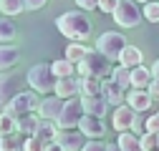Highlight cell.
<instances>
[{"instance_id": "45", "label": "cell", "mask_w": 159, "mask_h": 151, "mask_svg": "<svg viewBox=\"0 0 159 151\" xmlns=\"http://www.w3.org/2000/svg\"><path fill=\"white\" fill-rule=\"evenodd\" d=\"M0 111H3V108H0Z\"/></svg>"}, {"instance_id": "42", "label": "cell", "mask_w": 159, "mask_h": 151, "mask_svg": "<svg viewBox=\"0 0 159 151\" xmlns=\"http://www.w3.org/2000/svg\"><path fill=\"white\" fill-rule=\"evenodd\" d=\"M106 151H121V149H119V144H109V146H106Z\"/></svg>"}, {"instance_id": "37", "label": "cell", "mask_w": 159, "mask_h": 151, "mask_svg": "<svg viewBox=\"0 0 159 151\" xmlns=\"http://www.w3.org/2000/svg\"><path fill=\"white\" fill-rule=\"evenodd\" d=\"M76 5H78V10L89 13V10H98V0H76Z\"/></svg>"}, {"instance_id": "22", "label": "cell", "mask_w": 159, "mask_h": 151, "mask_svg": "<svg viewBox=\"0 0 159 151\" xmlns=\"http://www.w3.org/2000/svg\"><path fill=\"white\" fill-rule=\"evenodd\" d=\"M51 71L56 78H71V76H78L76 73V63H71L68 58H56L51 63Z\"/></svg>"}, {"instance_id": "7", "label": "cell", "mask_w": 159, "mask_h": 151, "mask_svg": "<svg viewBox=\"0 0 159 151\" xmlns=\"http://www.w3.org/2000/svg\"><path fill=\"white\" fill-rule=\"evenodd\" d=\"M38 96H41V93H35V91H20L3 111L13 113V116H25V113H33V111H38V106H41V98H38Z\"/></svg>"}, {"instance_id": "35", "label": "cell", "mask_w": 159, "mask_h": 151, "mask_svg": "<svg viewBox=\"0 0 159 151\" xmlns=\"http://www.w3.org/2000/svg\"><path fill=\"white\" fill-rule=\"evenodd\" d=\"M106 141L104 139H91V141H86V146L81 149V151H106Z\"/></svg>"}, {"instance_id": "38", "label": "cell", "mask_w": 159, "mask_h": 151, "mask_svg": "<svg viewBox=\"0 0 159 151\" xmlns=\"http://www.w3.org/2000/svg\"><path fill=\"white\" fill-rule=\"evenodd\" d=\"M147 91H149V96H152L154 101H159V78H154V81L149 83V88H147Z\"/></svg>"}, {"instance_id": "26", "label": "cell", "mask_w": 159, "mask_h": 151, "mask_svg": "<svg viewBox=\"0 0 159 151\" xmlns=\"http://www.w3.org/2000/svg\"><path fill=\"white\" fill-rule=\"evenodd\" d=\"M78 83H81V98L101 96V78H78Z\"/></svg>"}, {"instance_id": "41", "label": "cell", "mask_w": 159, "mask_h": 151, "mask_svg": "<svg viewBox=\"0 0 159 151\" xmlns=\"http://www.w3.org/2000/svg\"><path fill=\"white\" fill-rule=\"evenodd\" d=\"M152 76H154V78H159V58L152 63Z\"/></svg>"}, {"instance_id": "20", "label": "cell", "mask_w": 159, "mask_h": 151, "mask_svg": "<svg viewBox=\"0 0 159 151\" xmlns=\"http://www.w3.org/2000/svg\"><path fill=\"white\" fill-rule=\"evenodd\" d=\"M144 61V53L139 50L136 45H126L124 48V53H121V58H119V66H124V68H139V66H144L142 63Z\"/></svg>"}, {"instance_id": "39", "label": "cell", "mask_w": 159, "mask_h": 151, "mask_svg": "<svg viewBox=\"0 0 159 151\" xmlns=\"http://www.w3.org/2000/svg\"><path fill=\"white\" fill-rule=\"evenodd\" d=\"M46 5V0H25V10H41Z\"/></svg>"}, {"instance_id": "36", "label": "cell", "mask_w": 159, "mask_h": 151, "mask_svg": "<svg viewBox=\"0 0 159 151\" xmlns=\"http://www.w3.org/2000/svg\"><path fill=\"white\" fill-rule=\"evenodd\" d=\"M116 8H119V0H98V10L106 15H114Z\"/></svg>"}, {"instance_id": "30", "label": "cell", "mask_w": 159, "mask_h": 151, "mask_svg": "<svg viewBox=\"0 0 159 151\" xmlns=\"http://www.w3.org/2000/svg\"><path fill=\"white\" fill-rule=\"evenodd\" d=\"M111 78L121 86L124 91H131V68H124V66H116L114 73H111Z\"/></svg>"}, {"instance_id": "31", "label": "cell", "mask_w": 159, "mask_h": 151, "mask_svg": "<svg viewBox=\"0 0 159 151\" xmlns=\"http://www.w3.org/2000/svg\"><path fill=\"white\" fill-rule=\"evenodd\" d=\"M142 13H144V20H149V23H159V0H154V3H147V5L142 8Z\"/></svg>"}, {"instance_id": "12", "label": "cell", "mask_w": 159, "mask_h": 151, "mask_svg": "<svg viewBox=\"0 0 159 151\" xmlns=\"http://www.w3.org/2000/svg\"><path fill=\"white\" fill-rule=\"evenodd\" d=\"M63 98H58V96H46L41 98V106H38V116L46 119V121H58V116H61V111H63Z\"/></svg>"}, {"instance_id": "16", "label": "cell", "mask_w": 159, "mask_h": 151, "mask_svg": "<svg viewBox=\"0 0 159 151\" xmlns=\"http://www.w3.org/2000/svg\"><path fill=\"white\" fill-rule=\"evenodd\" d=\"M18 63H20V50H18L13 43L10 45H0V73L15 68Z\"/></svg>"}, {"instance_id": "10", "label": "cell", "mask_w": 159, "mask_h": 151, "mask_svg": "<svg viewBox=\"0 0 159 151\" xmlns=\"http://www.w3.org/2000/svg\"><path fill=\"white\" fill-rule=\"evenodd\" d=\"M53 96L71 101V98H81V83H78V76H71V78H58L56 88H53Z\"/></svg>"}, {"instance_id": "14", "label": "cell", "mask_w": 159, "mask_h": 151, "mask_svg": "<svg viewBox=\"0 0 159 151\" xmlns=\"http://www.w3.org/2000/svg\"><path fill=\"white\" fill-rule=\"evenodd\" d=\"M152 103H154V98L149 96L147 88H131L126 93V106H131L136 113H147L152 108Z\"/></svg>"}, {"instance_id": "13", "label": "cell", "mask_w": 159, "mask_h": 151, "mask_svg": "<svg viewBox=\"0 0 159 151\" xmlns=\"http://www.w3.org/2000/svg\"><path fill=\"white\" fill-rule=\"evenodd\" d=\"M78 131L91 141V139H104L106 136V123L104 119H96V116H84L81 123H78Z\"/></svg>"}, {"instance_id": "3", "label": "cell", "mask_w": 159, "mask_h": 151, "mask_svg": "<svg viewBox=\"0 0 159 151\" xmlns=\"http://www.w3.org/2000/svg\"><path fill=\"white\" fill-rule=\"evenodd\" d=\"M25 81H28L30 91L41 93V96L53 93V88L58 83V78H56L53 71H51V63H35V66H30L28 73H25Z\"/></svg>"}, {"instance_id": "6", "label": "cell", "mask_w": 159, "mask_h": 151, "mask_svg": "<svg viewBox=\"0 0 159 151\" xmlns=\"http://www.w3.org/2000/svg\"><path fill=\"white\" fill-rule=\"evenodd\" d=\"M86 116V111H84V101L81 98H71L63 103V111H61V116H58V128L61 131H73L78 128V123H81V119Z\"/></svg>"}, {"instance_id": "5", "label": "cell", "mask_w": 159, "mask_h": 151, "mask_svg": "<svg viewBox=\"0 0 159 151\" xmlns=\"http://www.w3.org/2000/svg\"><path fill=\"white\" fill-rule=\"evenodd\" d=\"M142 8H139L136 0H119V8L114 10V20L116 25H121V28H136L139 23H142Z\"/></svg>"}, {"instance_id": "33", "label": "cell", "mask_w": 159, "mask_h": 151, "mask_svg": "<svg viewBox=\"0 0 159 151\" xmlns=\"http://www.w3.org/2000/svg\"><path fill=\"white\" fill-rule=\"evenodd\" d=\"M142 149L144 151H157L159 149V134H144L142 136Z\"/></svg>"}, {"instance_id": "4", "label": "cell", "mask_w": 159, "mask_h": 151, "mask_svg": "<svg viewBox=\"0 0 159 151\" xmlns=\"http://www.w3.org/2000/svg\"><path fill=\"white\" fill-rule=\"evenodd\" d=\"M126 45H129L126 38L121 33H116V30H106V33H101L96 38V50L101 55H106L109 61H119Z\"/></svg>"}, {"instance_id": "32", "label": "cell", "mask_w": 159, "mask_h": 151, "mask_svg": "<svg viewBox=\"0 0 159 151\" xmlns=\"http://www.w3.org/2000/svg\"><path fill=\"white\" fill-rule=\"evenodd\" d=\"M131 134H136V136H144L147 134V116H142V113H136V116H134Z\"/></svg>"}, {"instance_id": "25", "label": "cell", "mask_w": 159, "mask_h": 151, "mask_svg": "<svg viewBox=\"0 0 159 151\" xmlns=\"http://www.w3.org/2000/svg\"><path fill=\"white\" fill-rule=\"evenodd\" d=\"M89 50H91V48H89L86 43H68V48H66V53H63V58H68L71 63L78 66V63H81L86 55H89Z\"/></svg>"}, {"instance_id": "24", "label": "cell", "mask_w": 159, "mask_h": 151, "mask_svg": "<svg viewBox=\"0 0 159 151\" xmlns=\"http://www.w3.org/2000/svg\"><path fill=\"white\" fill-rule=\"evenodd\" d=\"M116 144H119V149H121V151H144V149H142V136L131 134V131H124V134H119Z\"/></svg>"}, {"instance_id": "9", "label": "cell", "mask_w": 159, "mask_h": 151, "mask_svg": "<svg viewBox=\"0 0 159 151\" xmlns=\"http://www.w3.org/2000/svg\"><path fill=\"white\" fill-rule=\"evenodd\" d=\"M134 116H136V111L131 108V106H119V108H114V113H111V126H114V131L116 134H124V131H131V123H134Z\"/></svg>"}, {"instance_id": "17", "label": "cell", "mask_w": 159, "mask_h": 151, "mask_svg": "<svg viewBox=\"0 0 159 151\" xmlns=\"http://www.w3.org/2000/svg\"><path fill=\"white\" fill-rule=\"evenodd\" d=\"M84 101V111L86 116H96V119H104L106 111H109V101L104 96H93V98H81Z\"/></svg>"}, {"instance_id": "19", "label": "cell", "mask_w": 159, "mask_h": 151, "mask_svg": "<svg viewBox=\"0 0 159 151\" xmlns=\"http://www.w3.org/2000/svg\"><path fill=\"white\" fill-rule=\"evenodd\" d=\"M35 136L41 139L43 144H53V141H58V136H61V128H58L56 121H46V119H41V126H38Z\"/></svg>"}, {"instance_id": "1", "label": "cell", "mask_w": 159, "mask_h": 151, "mask_svg": "<svg viewBox=\"0 0 159 151\" xmlns=\"http://www.w3.org/2000/svg\"><path fill=\"white\" fill-rule=\"evenodd\" d=\"M56 28L61 35L68 38V43H86L91 38V20L89 15H84V10H66L56 18Z\"/></svg>"}, {"instance_id": "28", "label": "cell", "mask_w": 159, "mask_h": 151, "mask_svg": "<svg viewBox=\"0 0 159 151\" xmlns=\"http://www.w3.org/2000/svg\"><path fill=\"white\" fill-rule=\"evenodd\" d=\"M25 136L13 134V136H0V151H23Z\"/></svg>"}, {"instance_id": "23", "label": "cell", "mask_w": 159, "mask_h": 151, "mask_svg": "<svg viewBox=\"0 0 159 151\" xmlns=\"http://www.w3.org/2000/svg\"><path fill=\"white\" fill-rule=\"evenodd\" d=\"M154 81V76H152V68L147 66H139L131 71V88H149V83Z\"/></svg>"}, {"instance_id": "11", "label": "cell", "mask_w": 159, "mask_h": 151, "mask_svg": "<svg viewBox=\"0 0 159 151\" xmlns=\"http://www.w3.org/2000/svg\"><path fill=\"white\" fill-rule=\"evenodd\" d=\"M126 93H129V91H124L114 78H106V81L101 83V96H104V98L109 101V106H114V108H119V106L126 103Z\"/></svg>"}, {"instance_id": "15", "label": "cell", "mask_w": 159, "mask_h": 151, "mask_svg": "<svg viewBox=\"0 0 159 151\" xmlns=\"http://www.w3.org/2000/svg\"><path fill=\"white\" fill-rule=\"evenodd\" d=\"M86 141H89V139H86L78 128H73V131H61V136H58V144H61L63 151H81V149L86 146Z\"/></svg>"}, {"instance_id": "27", "label": "cell", "mask_w": 159, "mask_h": 151, "mask_svg": "<svg viewBox=\"0 0 159 151\" xmlns=\"http://www.w3.org/2000/svg\"><path fill=\"white\" fill-rule=\"evenodd\" d=\"M13 134H18V116L0 111V136H13Z\"/></svg>"}, {"instance_id": "8", "label": "cell", "mask_w": 159, "mask_h": 151, "mask_svg": "<svg viewBox=\"0 0 159 151\" xmlns=\"http://www.w3.org/2000/svg\"><path fill=\"white\" fill-rule=\"evenodd\" d=\"M18 93H20V81H18L10 71L0 73V108H5Z\"/></svg>"}, {"instance_id": "46", "label": "cell", "mask_w": 159, "mask_h": 151, "mask_svg": "<svg viewBox=\"0 0 159 151\" xmlns=\"http://www.w3.org/2000/svg\"><path fill=\"white\" fill-rule=\"evenodd\" d=\"M157 151H159V149H157Z\"/></svg>"}, {"instance_id": "29", "label": "cell", "mask_w": 159, "mask_h": 151, "mask_svg": "<svg viewBox=\"0 0 159 151\" xmlns=\"http://www.w3.org/2000/svg\"><path fill=\"white\" fill-rule=\"evenodd\" d=\"M25 10V0H0V13H3V18L5 15H20Z\"/></svg>"}, {"instance_id": "44", "label": "cell", "mask_w": 159, "mask_h": 151, "mask_svg": "<svg viewBox=\"0 0 159 151\" xmlns=\"http://www.w3.org/2000/svg\"><path fill=\"white\" fill-rule=\"evenodd\" d=\"M0 18H3V13H0Z\"/></svg>"}, {"instance_id": "21", "label": "cell", "mask_w": 159, "mask_h": 151, "mask_svg": "<svg viewBox=\"0 0 159 151\" xmlns=\"http://www.w3.org/2000/svg\"><path fill=\"white\" fill-rule=\"evenodd\" d=\"M18 38V25L13 18H0V45H10Z\"/></svg>"}, {"instance_id": "2", "label": "cell", "mask_w": 159, "mask_h": 151, "mask_svg": "<svg viewBox=\"0 0 159 151\" xmlns=\"http://www.w3.org/2000/svg\"><path fill=\"white\" fill-rule=\"evenodd\" d=\"M76 73H78V78H101V81H106V78H111L114 68H111V61L106 55H101L96 48H91L89 55L76 66Z\"/></svg>"}, {"instance_id": "43", "label": "cell", "mask_w": 159, "mask_h": 151, "mask_svg": "<svg viewBox=\"0 0 159 151\" xmlns=\"http://www.w3.org/2000/svg\"><path fill=\"white\" fill-rule=\"evenodd\" d=\"M136 3H142V5H147V3H154V0H136Z\"/></svg>"}, {"instance_id": "34", "label": "cell", "mask_w": 159, "mask_h": 151, "mask_svg": "<svg viewBox=\"0 0 159 151\" xmlns=\"http://www.w3.org/2000/svg\"><path fill=\"white\" fill-rule=\"evenodd\" d=\"M46 146H48V144H43L38 136H25V146H23V151H46Z\"/></svg>"}, {"instance_id": "18", "label": "cell", "mask_w": 159, "mask_h": 151, "mask_svg": "<svg viewBox=\"0 0 159 151\" xmlns=\"http://www.w3.org/2000/svg\"><path fill=\"white\" fill-rule=\"evenodd\" d=\"M38 126H41V116L33 111V113H25V116H18V134L20 136H35Z\"/></svg>"}, {"instance_id": "40", "label": "cell", "mask_w": 159, "mask_h": 151, "mask_svg": "<svg viewBox=\"0 0 159 151\" xmlns=\"http://www.w3.org/2000/svg\"><path fill=\"white\" fill-rule=\"evenodd\" d=\"M46 151H63V149H61V144H58V141H53V144L46 146Z\"/></svg>"}]
</instances>
